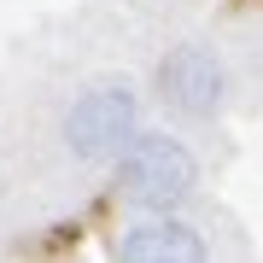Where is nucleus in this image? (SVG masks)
<instances>
[{
  "mask_svg": "<svg viewBox=\"0 0 263 263\" xmlns=\"http://www.w3.org/2000/svg\"><path fill=\"white\" fill-rule=\"evenodd\" d=\"M111 252L123 263H199L211 246H205V234H199L181 211H141L111 240Z\"/></svg>",
  "mask_w": 263,
  "mask_h": 263,
  "instance_id": "4",
  "label": "nucleus"
},
{
  "mask_svg": "<svg viewBox=\"0 0 263 263\" xmlns=\"http://www.w3.org/2000/svg\"><path fill=\"white\" fill-rule=\"evenodd\" d=\"M152 88H158L164 111H176L181 123H211L228 100V70L205 41H176L152 70Z\"/></svg>",
  "mask_w": 263,
  "mask_h": 263,
  "instance_id": "3",
  "label": "nucleus"
},
{
  "mask_svg": "<svg viewBox=\"0 0 263 263\" xmlns=\"http://www.w3.org/2000/svg\"><path fill=\"white\" fill-rule=\"evenodd\" d=\"M199 193V158L170 129H141L117 158V199L129 211H181Z\"/></svg>",
  "mask_w": 263,
  "mask_h": 263,
  "instance_id": "1",
  "label": "nucleus"
},
{
  "mask_svg": "<svg viewBox=\"0 0 263 263\" xmlns=\"http://www.w3.org/2000/svg\"><path fill=\"white\" fill-rule=\"evenodd\" d=\"M59 135H65V152L76 164H117L123 146L141 135V94H135V82L111 76V82L82 88L70 100Z\"/></svg>",
  "mask_w": 263,
  "mask_h": 263,
  "instance_id": "2",
  "label": "nucleus"
}]
</instances>
